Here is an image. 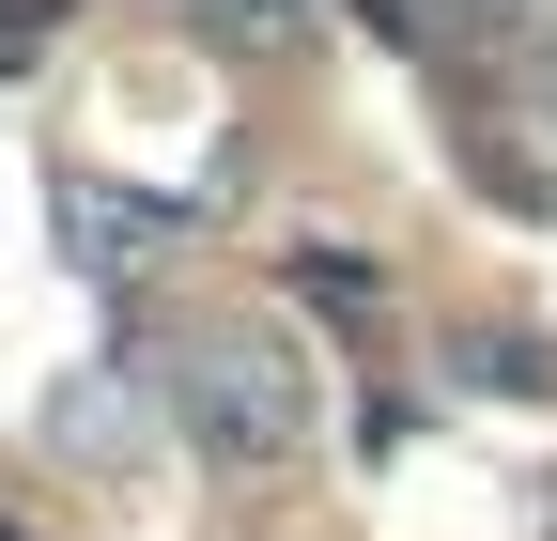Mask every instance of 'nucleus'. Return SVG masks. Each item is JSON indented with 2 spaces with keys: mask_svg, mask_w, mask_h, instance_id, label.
Here are the masks:
<instances>
[{
  "mask_svg": "<svg viewBox=\"0 0 557 541\" xmlns=\"http://www.w3.org/2000/svg\"><path fill=\"white\" fill-rule=\"evenodd\" d=\"M171 433L201 464H233V480H278L310 449V372L263 325H201V341H171Z\"/></svg>",
  "mask_w": 557,
  "mask_h": 541,
  "instance_id": "f257e3e1",
  "label": "nucleus"
},
{
  "mask_svg": "<svg viewBox=\"0 0 557 541\" xmlns=\"http://www.w3.org/2000/svg\"><path fill=\"white\" fill-rule=\"evenodd\" d=\"M62 449H94V464L124 449V387H109V372H94V387H62Z\"/></svg>",
  "mask_w": 557,
  "mask_h": 541,
  "instance_id": "f03ea898",
  "label": "nucleus"
},
{
  "mask_svg": "<svg viewBox=\"0 0 557 541\" xmlns=\"http://www.w3.org/2000/svg\"><path fill=\"white\" fill-rule=\"evenodd\" d=\"M542 109H557V62H542Z\"/></svg>",
  "mask_w": 557,
  "mask_h": 541,
  "instance_id": "7ed1b4c3",
  "label": "nucleus"
}]
</instances>
